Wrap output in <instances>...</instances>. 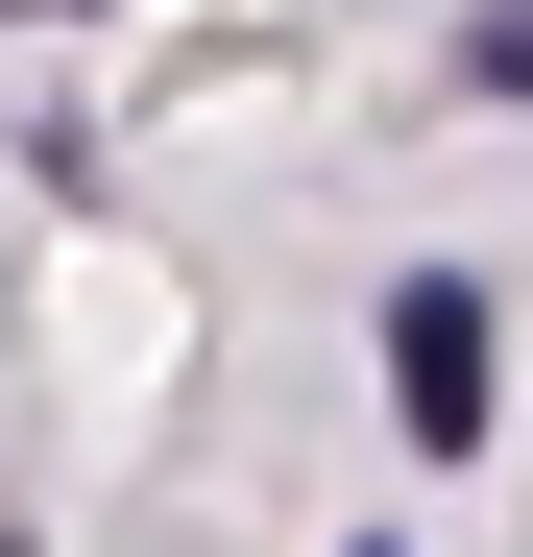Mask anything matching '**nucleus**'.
<instances>
[{"instance_id":"nucleus-1","label":"nucleus","mask_w":533,"mask_h":557,"mask_svg":"<svg viewBox=\"0 0 533 557\" xmlns=\"http://www.w3.org/2000/svg\"><path fill=\"white\" fill-rule=\"evenodd\" d=\"M485 339H509V315H485V267H412V292H388V412H412L436 460H461V436H485V388H509Z\"/></svg>"}]
</instances>
